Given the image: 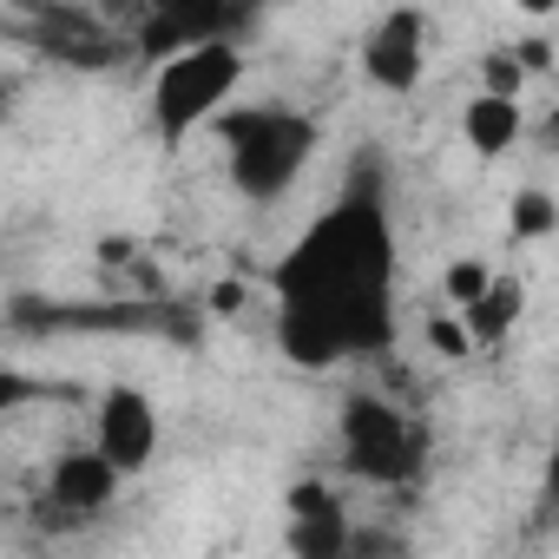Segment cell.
<instances>
[{"label":"cell","mask_w":559,"mask_h":559,"mask_svg":"<svg viewBox=\"0 0 559 559\" xmlns=\"http://www.w3.org/2000/svg\"><path fill=\"white\" fill-rule=\"evenodd\" d=\"M520 132H526V119H520L513 93H474L461 112V139L474 145V158H507L520 145Z\"/></svg>","instance_id":"obj_10"},{"label":"cell","mask_w":559,"mask_h":559,"mask_svg":"<svg viewBox=\"0 0 559 559\" xmlns=\"http://www.w3.org/2000/svg\"><path fill=\"white\" fill-rule=\"evenodd\" d=\"M513 8H520L526 21H546V14H559V0H513Z\"/></svg>","instance_id":"obj_20"},{"label":"cell","mask_w":559,"mask_h":559,"mask_svg":"<svg viewBox=\"0 0 559 559\" xmlns=\"http://www.w3.org/2000/svg\"><path fill=\"white\" fill-rule=\"evenodd\" d=\"M243 297H250V290L237 284V276H224V284H211V310H217V317H237V310H243Z\"/></svg>","instance_id":"obj_17"},{"label":"cell","mask_w":559,"mask_h":559,"mask_svg":"<svg viewBox=\"0 0 559 559\" xmlns=\"http://www.w3.org/2000/svg\"><path fill=\"white\" fill-rule=\"evenodd\" d=\"M480 86H487V93H513V99H520V86H526L520 53H493V60L480 67Z\"/></svg>","instance_id":"obj_15"},{"label":"cell","mask_w":559,"mask_h":559,"mask_svg":"<svg viewBox=\"0 0 559 559\" xmlns=\"http://www.w3.org/2000/svg\"><path fill=\"white\" fill-rule=\"evenodd\" d=\"M421 67H428V14L421 8L382 14L362 40V73L382 93H408V86H421Z\"/></svg>","instance_id":"obj_5"},{"label":"cell","mask_w":559,"mask_h":559,"mask_svg":"<svg viewBox=\"0 0 559 559\" xmlns=\"http://www.w3.org/2000/svg\"><path fill=\"white\" fill-rule=\"evenodd\" d=\"M487 284H493V270H487L480 257H454V263H448V276H441V290H448V304H454V310H467L474 297H487Z\"/></svg>","instance_id":"obj_14"},{"label":"cell","mask_w":559,"mask_h":559,"mask_svg":"<svg viewBox=\"0 0 559 559\" xmlns=\"http://www.w3.org/2000/svg\"><path fill=\"white\" fill-rule=\"evenodd\" d=\"M520 310H526V290L513 284V276H493L487 297H474V304L461 310V323L474 330V343H500V336L520 323Z\"/></svg>","instance_id":"obj_11"},{"label":"cell","mask_w":559,"mask_h":559,"mask_svg":"<svg viewBox=\"0 0 559 559\" xmlns=\"http://www.w3.org/2000/svg\"><path fill=\"white\" fill-rule=\"evenodd\" d=\"M152 14H171L191 40H217V27L230 21V0H152Z\"/></svg>","instance_id":"obj_13"},{"label":"cell","mask_w":559,"mask_h":559,"mask_svg":"<svg viewBox=\"0 0 559 559\" xmlns=\"http://www.w3.org/2000/svg\"><path fill=\"white\" fill-rule=\"evenodd\" d=\"M99 263H132V237H106L99 243Z\"/></svg>","instance_id":"obj_19"},{"label":"cell","mask_w":559,"mask_h":559,"mask_svg":"<svg viewBox=\"0 0 559 559\" xmlns=\"http://www.w3.org/2000/svg\"><path fill=\"white\" fill-rule=\"evenodd\" d=\"M119 480H126V467L99 441L93 448H67L53 461V507H67V513H106L119 500Z\"/></svg>","instance_id":"obj_9"},{"label":"cell","mask_w":559,"mask_h":559,"mask_svg":"<svg viewBox=\"0 0 559 559\" xmlns=\"http://www.w3.org/2000/svg\"><path fill=\"white\" fill-rule=\"evenodd\" d=\"M546 145H559V119H552V126H546Z\"/></svg>","instance_id":"obj_22"},{"label":"cell","mask_w":559,"mask_h":559,"mask_svg":"<svg viewBox=\"0 0 559 559\" xmlns=\"http://www.w3.org/2000/svg\"><path fill=\"white\" fill-rule=\"evenodd\" d=\"M428 343H435L448 362L474 356V330H467V323H454V317H435V323H428Z\"/></svg>","instance_id":"obj_16"},{"label":"cell","mask_w":559,"mask_h":559,"mask_svg":"<svg viewBox=\"0 0 559 559\" xmlns=\"http://www.w3.org/2000/svg\"><path fill=\"white\" fill-rule=\"evenodd\" d=\"M507 230H513L520 243L552 237V230H559V204H552V191H513V204H507Z\"/></svg>","instance_id":"obj_12"},{"label":"cell","mask_w":559,"mask_h":559,"mask_svg":"<svg viewBox=\"0 0 559 559\" xmlns=\"http://www.w3.org/2000/svg\"><path fill=\"white\" fill-rule=\"evenodd\" d=\"M343 461H349V474H362L376 487H402V480L421 474V435L395 402L349 395V408H343Z\"/></svg>","instance_id":"obj_4"},{"label":"cell","mask_w":559,"mask_h":559,"mask_svg":"<svg viewBox=\"0 0 559 559\" xmlns=\"http://www.w3.org/2000/svg\"><path fill=\"white\" fill-rule=\"evenodd\" d=\"M93 441L126 467V474H139V467H152V454H158V408L145 402V389H132V382H112L106 395H99V415H93Z\"/></svg>","instance_id":"obj_6"},{"label":"cell","mask_w":559,"mask_h":559,"mask_svg":"<svg viewBox=\"0 0 559 559\" xmlns=\"http://www.w3.org/2000/svg\"><path fill=\"white\" fill-rule=\"evenodd\" d=\"M284 546L297 559H336L349 546V513H343V500L323 480H297L290 487V533H284Z\"/></svg>","instance_id":"obj_7"},{"label":"cell","mask_w":559,"mask_h":559,"mask_svg":"<svg viewBox=\"0 0 559 559\" xmlns=\"http://www.w3.org/2000/svg\"><path fill=\"white\" fill-rule=\"evenodd\" d=\"M513 53H520V67H526V73H546V67H552V40H520Z\"/></svg>","instance_id":"obj_18"},{"label":"cell","mask_w":559,"mask_h":559,"mask_svg":"<svg viewBox=\"0 0 559 559\" xmlns=\"http://www.w3.org/2000/svg\"><path fill=\"white\" fill-rule=\"evenodd\" d=\"M34 27H40L34 40H40L53 60H67V67H86V73H106V67H119V60H132V53H139V47L112 40L99 21H86V14H73V8H53V14H40Z\"/></svg>","instance_id":"obj_8"},{"label":"cell","mask_w":559,"mask_h":559,"mask_svg":"<svg viewBox=\"0 0 559 559\" xmlns=\"http://www.w3.org/2000/svg\"><path fill=\"white\" fill-rule=\"evenodd\" d=\"M546 493L559 500V441H552V474H546Z\"/></svg>","instance_id":"obj_21"},{"label":"cell","mask_w":559,"mask_h":559,"mask_svg":"<svg viewBox=\"0 0 559 559\" xmlns=\"http://www.w3.org/2000/svg\"><path fill=\"white\" fill-rule=\"evenodd\" d=\"M276 343L297 369L389 349L395 336V230L382 191L349 185L276 263Z\"/></svg>","instance_id":"obj_1"},{"label":"cell","mask_w":559,"mask_h":559,"mask_svg":"<svg viewBox=\"0 0 559 559\" xmlns=\"http://www.w3.org/2000/svg\"><path fill=\"white\" fill-rule=\"evenodd\" d=\"M317 139H323V132H317V119L284 112V106H263V112H237V119H224L230 185H237L243 198H257V204L284 198V191L304 178V165H310Z\"/></svg>","instance_id":"obj_2"},{"label":"cell","mask_w":559,"mask_h":559,"mask_svg":"<svg viewBox=\"0 0 559 559\" xmlns=\"http://www.w3.org/2000/svg\"><path fill=\"white\" fill-rule=\"evenodd\" d=\"M237 80H243V53H237V40H198V47H185V53H171L165 67H158V86H152V126H158V139L165 145H185L230 93H237Z\"/></svg>","instance_id":"obj_3"}]
</instances>
